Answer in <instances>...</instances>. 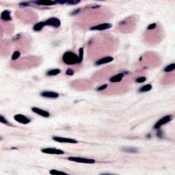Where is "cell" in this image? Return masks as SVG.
Segmentation results:
<instances>
[{"instance_id": "cell-10", "label": "cell", "mask_w": 175, "mask_h": 175, "mask_svg": "<svg viewBox=\"0 0 175 175\" xmlns=\"http://www.w3.org/2000/svg\"><path fill=\"white\" fill-rule=\"evenodd\" d=\"M32 3L38 6H53L56 4L55 1H51V0H38V1L32 2Z\"/></svg>"}, {"instance_id": "cell-11", "label": "cell", "mask_w": 175, "mask_h": 175, "mask_svg": "<svg viewBox=\"0 0 175 175\" xmlns=\"http://www.w3.org/2000/svg\"><path fill=\"white\" fill-rule=\"evenodd\" d=\"M32 112H34V113H36L37 114L40 115V116H41L42 117L47 118V117H49V116H50V114L47 111L40 109V108H38V107H32Z\"/></svg>"}, {"instance_id": "cell-12", "label": "cell", "mask_w": 175, "mask_h": 175, "mask_svg": "<svg viewBox=\"0 0 175 175\" xmlns=\"http://www.w3.org/2000/svg\"><path fill=\"white\" fill-rule=\"evenodd\" d=\"M113 60H114V58H112L111 56H107V57H105V58H103L101 59H99V60L97 61V62H95V65H102V64H104L111 62H112Z\"/></svg>"}, {"instance_id": "cell-24", "label": "cell", "mask_w": 175, "mask_h": 175, "mask_svg": "<svg viewBox=\"0 0 175 175\" xmlns=\"http://www.w3.org/2000/svg\"><path fill=\"white\" fill-rule=\"evenodd\" d=\"M0 122H1L2 123H4V124H8V125H10V124H9V122H8L7 119L3 116L2 115H1V116H0Z\"/></svg>"}, {"instance_id": "cell-5", "label": "cell", "mask_w": 175, "mask_h": 175, "mask_svg": "<svg viewBox=\"0 0 175 175\" xmlns=\"http://www.w3.org/2000/svg\"><path fill=\"white\" fill-rule=\"evenodd\" d=\"M41 151L43 153L46 154H51V155H63L64 151L60 149H57L54 148H46L42 149Z\"/></svg>"}, {"instance_id": "cell-3", "label": "cell", "mask_w": 175, "mask_h": 175, "mask_svg": "<svg viewBox=\"0 0 175 175\" xmlns=\"http://www.w3.org/2000/svg\"><path fill=\"white\" fill-rule=\"evenodd\" d=\"M172 118L173 117L172 115H167V116L163 117L162 118H161L160 120H159L158 121L156 122L155 124L154 125V129H159L162 125L167 124L168 122L171 121V120H172Z\"/></svg>"}, {"instance_id": "cell-7", "label": "cell", "mask_w": 175, "mask_h": 175, "mask_svg": "<svg viewBox=\"0 0 175 175\" xmlns=\"http://www.w3.org/2000/svg\"><path fill=\"white\" fill-rule=\"evenodd\" d=\"M14 118L16 121L23 124H27L30 122V119L29 118L23 114H16L14 116Z\"/></svg>"}, {"instance_id": "cell-9", "label": "cell", "mask_w": 175, "mask_h": 175, "mask_svg": "<svg viewBox=\"0 0 175 175\" xmlns=\"http://www.w3.org/2000/svg\"><path fill=\"white\" fill-rule=\"evenodd\" d=\"M40 95L43 97L49 98V99H57L59 97L58 93L53 91H43L40 93Z\"/></svg>"}, {"instance_id": "cell-31", "label": "cell", "mask_w": 175, "mask_h": 175, "mask_svg": "<svg viewBox=\"0 0 175 175\" xmlns=\"http://www.w3.org/2000/svg\"><path fill=\"white\" fill-rule=\"evenodd\" d=\"M19 5L21 6H23V7H26V6H29V2H22L20 3Z\"/></svg>"}, {"instance_id": "cell-27", "label": "cell", "mask_w": 175, "mask_h": 175, "mask_svg": "<svg viewBox=\"0 0 175 175\" xmlns=\"http://www.w3.org/2000/svg\"><path fill=\"white\" fill-rule=\"evenodd\" d=\"M106 88H107V84H104V85H101L100 87L98 88L97 90H99V91H101V90H105V89Z\"/></svg>"}, {"instance_id": "cell-29", "label": "cell", "mask_w": 175, "mask_h": 175, "mask_svg": "<svg viewBox=\"0 0 175 175\" xmlns=\"http://www.w3.org/2000/svg\"><path fill=\"white\" fill-rule=\"evenodd\" d=\"M81 10V8H77V9H76V10H75L74 11H73V12H71V15H77L79 12H80Z\"/></svg>"}, {"instance_id": "cell-23", "label": "cell", "mask_w": 175, "mask_h": 175, "mask_svg": "<svg viewBox=\"0 0 175 175\" xmlns=\"http://www.w3.org/2000/svg\"><path fill=\"white\" fill-rule=\"evenodd\" d=\"M20 55H21V53H20L19 51H15V52H14V54H12V60H17V59L19 58Z\"/></svg>"}, {"instance_id": "cell-32", "label": "cell", "mask_w": 175, "mask_h": 175, "mask_svg": "<svg viewBox=\"0 0 175 175\" xmlns=\"http://www.w3.org/2000/svg\"><path fill=\"white\" fill-rule=\"evenodd\" d=\"M99 7H100L99 6L97 5V6H93L92 8H99Z\"/></svg>"}, {"instance_id": "cell-30", "label": "cell", "mask_w": 175, "mask_h": 175, "mask_svg": "<svg viewBox=\"0 0 175 175\" xmlns=\"http://www.w3.org/2000/svg\"><path fill=\"white\" fill-rule=\"evenodd\" d=\"M155 27H156V23H152V24L149 25L147 27L148 29H153Z\"/></svg>"}, {"instance_id": "cell-1", "label": "cell", "mask_w": 175, "mask_h": 175, "mask_svg": "<svg viewBox=\"0 0 175 175\" xmlns=\"http://www.w3.org/2000/svg\"><path fill=\"white\" fill-rule=\"evenodd\" d=\"M62 60L64 63L67 65H74L76 64H79V56L76 55L73 51H66L62 56Z\"/></svg>"}, {"instance_id": "cell-13", "label": "cell", "mask_w": 175, "mask_h": 175, "mask_svg": "<svg viewBox=\"0 0 175 175\" xmlns=\"http://www.w3.org/2000/svg\"><path fill=\"white\" fill-rule=\"evenodd\" d=\"M1 19L4 21H9L12 20V17L10 16V10H4L1 14Z\"/></svg>"}, {"instance_id": "cell-2", "label": "cell", "mask_w": 175, "mask_h": 175, "mask_svg": "<svg viewBox=\"0 0 175 175\" xmlns=\"http://www.w3.org/2000/svg\"><path fill=\"white\" fill-rule=\"evenodd\" d=\"M68 159L69 161L77 162V163H88V164H93L95 163V160L94 159H88L84 157H70Z\"/></svg>"}, {"instance_id": "cell-15", "label": "cell", "mask_w": 175, "mask_h": 175, "mask_svg": "<svg viewBox=\"0 0 175 175\" xmlns=\"http://www.w3.org/2000/svg\"><path fill=\"white\" fill-rule=\"evenodd\" d=\"M45 26H46L45 23V21L38 22V23H37L34 25V27H33V29L36 32H38V31H40Z\"/></svg>"}, {"instance_id": "cell-22", "label": "cell", "mask_w": 175, "mask_h": 175, "mask_svg": "<svg viewBox=\"0 0 175 175\" xmlns=\"http://www.w3.org/2000/svg\"><path fill=\"white\" fill-rule=\"evenodd\" d=\"M83 57V48H80L79 49V63L82 62Z\"/></svg>"}, {"instance_id": "cell-18", "label": "cell", "mask_w": 175, "mask_h": 175, "mask_svg": "<svg viewBox=\"0 0 175 175\" xmlns=\"http://www.w3.org/2000/svg\"><path fill=\"white\" fill-rule=\"evenodd\" d=\"M60 73V70L58 68H55V69H51L50 71H48L47 72V75L49 76H55L58 75Z\"/></svg>"}, {"instance_id": "cell-21", "label": "cell", "mask_w": 175, "mask_h": 175, "mask_svg": "<svg viewBox=\"0 0 175 175\" xmlns=\"http://www.w3.org/2000/svg\"><path fill=\"white\" fill-rule=\"evenodd\" d=\"M80 2V0H66V4L68 5H76Z\"/></svg>"}, {"instance_id": "cell-4", "label": "cell", "mask_w": 175, "mask_h": 175, "mask_svg": "<svg viewBox=\"0 0 175 175\" xmlns=\"http://www.w3.org/2000/svg\"><path fill=\"white\" fill-rule=\"evenodd\" d=\"M45 25H48V26H52V27H56V28H58L60 26L61 22L60 20L58 19V18H56V17H51V18H49L47 20H46L45 21Z\"/></svg>"}, {"instance_id": "cell-8", "label": "cell", "mask_w": 175, "mask_h": 175, "mask_svg": "<svg viewBox=\"0 0 175 175\" xmlns=\"http://www.w3.org/2000/svg\"><path fill=\"white\" fill-rule=\"evenodd\" d=\"M112 27V25L111 23H105L102 24L98 25L94 27H92L90 28L91 30H99V31H102V30H105V29H110Z\"/></svg>"}, {"instance_id": "cell-25", "label": "cell", "mask_w": 175, "mask_h": 175, "mask_svg": "<svg viewBox=\"0 0 175 175\" xmlns=\"http://www.w3.org/2000/svg\"><path fill=\"white\" fill-rule=\"evenodd\" d=\"M146 80V78L145 77H140L137 78L136 79V81L137 83H141L144 82Z\"/></svg>"}, {"instance_id": "cell-17", "label": "cell", "mask_w": 175, "mask_h": 175, "mask_svg": "<svg viewBox=\"0 0 175 175\" xmlns=\"http://www.w3.org/2000/svg\"><path fill=\"white\" fill-rule=\"evenodd\" d=\"M122 150L126 153H136L138 152V150L136 148H133V147H124L122 148Z\"/></svg>"}, {"instance_id": "cell-26", "label": "cell", "mask_w": 175, "mask_h": 175, "mask_svg": "<svg viewBox=\"0 0 175 175\" xmlns=\"http://www.w3.org/2000/svg\"><path fill=\"white\" fill-rule=\"evenodd\" d=\"M66 74L67 75L69 76L73 75H74V71H73V69H71V68H68V69L66 70Z\"/></svg>"}, {"instance_id": "cell-19", "label": "cell", "mask_w": 175, "mask_h": 175, "mask_svg": "<svg viewBox=\"0 0 175 175\" xmlns=\"http://www.w3.org/2000/svg\"><path fill=\"white\" fill-rule=\"evenodd\" d=\"M174 68H175V64L173 63L170 64V65L167 66L164 68V70H163V71H165V72H167V73H169V72H171V71H174Z\"/></svg>"}, {"instance_id": "cell-14", "label": "cell", "mask_w": 175, "mask_h": 175, "mask_svg": "<svg viewBox=\"0 0 175 175\" xmlns=\"http://www.w3.org/2000/svg\"><path fill=\"white\" fill-rule=\"evenodd\" d=\"M124 77V74L123 73H118L116 75L112 76V77H110L109 79V81L112 83H116L119 82L122 79V78Z\"/></svg>"}, {"instance_id": "cell-16", "label": "cell", "mask_w": 175, "mask_h": 175, "mask_svg": "<svg viewBox=\"0 0 175 175\" xmlns=\"http://www.w3.org/2000/svg\"><path fill=\"white\" fill-rule=\"evenodd\" d=\"M151 89H152V85H151V84H146V85L142 86V87L139 89L138 91L140 93H144V92L150 91Z\"/></svg>"}, {"instance_id": "cell-28", "label": "cell", "mask_w": 175, "mask_h": 175, "mask_svg": "<svg viewBox=\"0 0 175 175\" xmlns=\"http://www.w3.org/2000/svg\"><path fill=\"white\" fill-rule=\"evenodd\" d=\"M157 136L158 138H162L163 137V131L158 129V131L157 132Z\"/></svg>"}, {"instance_id": "cell-20", "label": "cell", "mask_w": 175, "mask_h": 175, "mask_svg": "<svg viewBox=\"0 0 175 175\" xmlns=\"http://www.w3.org/2000/svg\"><path fill=\"white\" fill-rule=\"evenodd\" d=\"M49 173L52 175H57V174H66V173L64 172H61L57 170H50Z\"/></svg>"}, {"instance_id": "cell-6", "label": "cell", "mask_w": 175, "mask_h": 175, "mask_svg": "<svg viewBox=\"0 0 175 175\" xmlns=\"http://www.w3.org/2000/svg\"><path fill=\"white\" fill-rule=\"evenodd\" d=\"M53 140L58 142L60 143H68V144H77V141L71 138H62V137H53Z\"/></svg>"}]
</instances>
